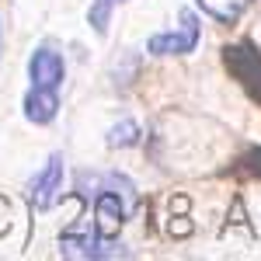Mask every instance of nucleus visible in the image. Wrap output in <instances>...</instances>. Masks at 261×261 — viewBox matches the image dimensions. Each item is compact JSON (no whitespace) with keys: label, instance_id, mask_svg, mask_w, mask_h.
<instances>
[{"label":"nucleus","instance_id":"obj_4","mask_svg":"<svg viewBox=\"0 0 261 261\" xmlns=\"http://www.w3.org/2000/svg\"><path fill=\"white\" fill-rule=\"evenodd\" d=\"M60 254L63 258H91V261H101V258H125L129 251L122 244L108 241L105 233L91 230V233H63L60 237Z\"/></svg>","mask_w":261,"mask_h":261},{"label":"nucleus","instance_id":"obj_9","mask_svg":"<svg viewBox=\"0 0 261 261\" xmlns=\"http://www.w3.org/2000/svg\"><path fill=\"white\" fill-rule=\"evenodd\" d=\"M241 164L251 171V174H261V146H258V150H251V153H247Z\"/></svg>","mask_w":261,"mask_h":261},{"label":"nucleus","instance_id":"obj_10","mask_svg":"<svg viewBox=\"0 0 261 261\" xmlns=\"http://www.w3.org/2000/svg\"><path fill=\"white\" fill-rule=\"evenodd\" d=\"M0 42H4V28H0Z\"/></svg>","mask_w":261,"mask_h":261},{"label":"nucleus","instance_id":"obj_6","mask_svg":"<svg viewBox=\"0 0 261 261\" xmlns=\"http://www.w3.org/2000/svg\"><path fill=\"white\" fill-rule=\"evenodd\" d=\"M202 7V14H209L213 21L220 24H233V21L244 18V11L254 4V0H195Z\"/></svg>","mask_w":261,"mask_h":261},{"label":"nucleus","instance_id":"obj_8","mask_svg":"<svg viewBox=\"0 0 261 261\" xmlns=\"http://www.w3.org/2000/svg\"><path fill=\"white\" fill-rule=\"evenodd\" d=\"M140 136H143V133H140V125H136V122H133V119H122V122H115V125L105 133V143H108L112 150H125V146H136Z\"/></svg>","mask_w":261,"mask_h":261},{"label":"nucleus","instance_id":"obj_1","mask_svg":"<svg viewBox=\"0 0 261 261\" xmlns=\"http://www.w3.org/2000/svg\"><path fill=\"white\" fill-rule=\"evenodd\" d=\"M28 94H24V119L32 125H49L60 115V91L66 81V60L53 45H35L28 56Z\"/></svg>","mask_w":261,"mask_h":261},{"label":"nucleus","instance_id":"obj_2","mask_svg":"<svg viewBox=\"0 0 261 261\" xmlns=\"http://www.w3.org/2000/svg\"><path fill=\"white\" fill-rule=\"evenodd\" d=\"M199 42H202V21L192 7H185L174 28L157 32V35L146 39V53L157 56V60H164V56H188V53L199 49Z\"/></svg>","mask_w":261,"mask_h":261},{"label":"nucleus","instance_id":"obj_3","mask_svg":"<svg viewBox=\"0 0 261 261\" xmlns=\"http://www.w3.org/2000/svg\"><path fill=\"white\" fill-rule=\"evenodd\" d=\"M223 66L244 87V94L261 105V49L254 42H233L223 49Z\"/></svg>","mask_w":261,"mask_h":261},{"label":"nucleus","instance_id":"obj_5","mask_svg":"<svg viewBox=\"0 0 261 261\" xmlns=\"http://www.w3.org/2000/svg\"><path fill=\"white\" fill-rule=\"evenodd\" d=\"M63 153H53L49 161L42 164V171L35 174V181H32V202H35V209L39 213H45V209H53L56 205V199H60L63 192Z\"/></svg>","mask_w":261,"mask_h":261},{"label":"nucleus","instance_id":"obj_7","mask_svg":"<svg viewBox=\"0 0 261 261\" xmlns=\"http://www.w3.org/2000/svg\"><path fill=\"white\" fill-rule=\"evenodd\" d=\"M122 4H129V0H91V7H87V24H91L98 35H108L112 14L119 11Z\"/></svg>","mask_w":261,"mask_h":261}]
</instances>
